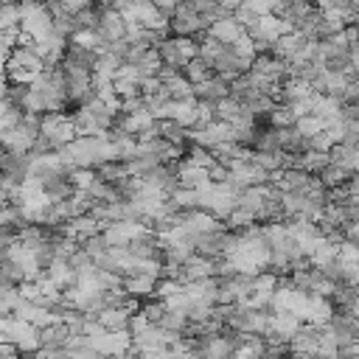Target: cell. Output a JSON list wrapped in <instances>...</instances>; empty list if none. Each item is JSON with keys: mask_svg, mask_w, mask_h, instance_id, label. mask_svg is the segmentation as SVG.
Segmentation results:
<instances>
[{"mask_svg": "<svg viewBox=\"0 0 359 359\" xmlns=\"http://www.w3.org/2000/svg\"><path fill=\"white\" fill-rule=\"evenodd\" d=\"M295 121H298V113H295V107H289V104H278L273 113H269V118H266L269 126H278V129L295 126Z\"/></svg>", "mask_w": 359, "mask_h": 359, "instance_id": "obj_12", "label": "cell"}, {"mask_svg": "<svg viewBox=\"0 0 359 359\" xmlns=\"http://www.w3.org/2000/svg\"><path fill=\"white\" fill-rule=\"evenodd\" d=\"M157 284H160V278L152 275V273H132V275H124V289H126L135 300H149V298H155Z\"/></svg>", "mask_w": 359, "mask_h": 359, "instance_id": "obj_7", "label": "cell"}, {"mask_svg": "<svg viewBox=\"0 0 359 359\" xmlns=\"http://www.w3.org/2000/svg\"><path fill=\"white\" fill-rule=\"evenodd\" d=\"M351 334H353V340L359 342V318L353 314V320H351Z\"/></svg>", "mask_w": 359, "mask_h": 359, "instance_id": "obj_16", "label": "cell"}, {"mask_svg": "<svg viewBox=\"0 0 359 359\" xmlns=\"http://www.w3.org/2000/svg\"><path fill=\"white\" fill-rule=\"evenodd\" d=\"M329 163H331V155L320 152V149H309L303 155H295V166L303 168V171H309V174H314V177H318Z\"/></svg>", "mask_w": 359, "mask_h": 359, "instance_id": "obj_9", "label": "cell"}, {"mask_svg": "<svg viewBox=\"0 0 359 359\" xmlns=\"http://www.w3.org/2000/svg\"><path fill=\"white\" fill-rule=\"evenodd\" d=\"M99 37L104 42H115V39H124L129 34V23L121 12L115 9H101V17H99V26H96Z\"/></svg>", "mask_w": 359, "mask_h": 359, "instance_id": "obj_5", "label": "cell"}, {"mask_svg": "<svg viewBox=\"0 0 359 359\" xmlns=\"http://www.w3.org/2000/svg\"><path fill=\"white\" fill-rule=\"evenodd\" d=\"M295 129L300 132V135H306V138H314L318 132H323L326 129V121L320 118V115H300L298 121H295Z\"/></svg>", "mask_w": 359, "mask_h": 359, "instance_id": "obj_13", "label": "cell"}, {"mask_svg": "<svg viewBox=\"0 0 359 359\" xmlns=\"http://www.w3.org/2000/svg\"><path fill=\"white\" fill-rule=\"evenodd\" d=\"M208 34L213 37V39H219V42H224V45H233L242 34H244V28L233 20V17H224V20H216V23H211L208 26Z\"/></svg>", "mask_w": 359, "mask_h": 359, "instance_id": "obj_8", "label": "cell"}, {"mask_svg": "<svg viewBox=\"0 0 359 359\" xmlns=\"http://www.w3.org/2000/svg\"><path fill=\"white\" fill-rule=\"evenodd\" d=\"M205 31H208V23L194 12V6L180 0L177 12L168 20V34H174V37H197V34H205Z\"/></svg>", "mask_w": 359, "mask_h": 359, "instance_id": "obj_3", "label": "cell"}, {"mask_svg": "<svg viewBox=\"0 0 359 359\" xmlns=\"http://www.w3.org/2000/svg\"><path fill=\"white\" fill-rule=\"evenodd\" d=\"M183 76H186L191 84H200V81H205L208 76H213V68H211V62H205L202 57H194V59L183 68Z\"/></svg>", "mask_w": 359, "mask_h": 359, "instance_id": "obj_11", "label": "cell"}, {"mask_svg": "<svg viewBox=\"0 0 359 359\" xmlns=\"http://www.w3.org/2000/svg\"><path fill=\"white\" fill-rule=\"evenodd\" d=\"M152 3L157 6V12H163V14L171 20V14H174L177 6H180V0H152Z\"/></svg>", "mask_w": 359, "mask_h": 359, "instance_id": "obj_14", "label": "cell"}, {"mask_svg": "<svg viewBox=\"0 0 359 359\" xmlns=\"http://www.w3.org/2000/svg\"><path fill=\"white\" fill-rule=\"evenodd\" d=\"M219 3H222L224 9H228V12H236L239 6H244V0H219Z\"/></svg>", "mask_w": 359, "mask_h": 359, "instance_id": "obj_15", "label": "cell"}, {"mask_svg": "<svg viewBox=\"0 0 359 359\" xmlns=\"http://www.w3.org/2000/svg\"><path fill=\"white\" fill-rule=\"evenodd\" d=\"M157 54H160V62L166 68L183 70L194 57H200V42L194 37H174L171 34L157 45Z\"/></svg>", "mask_w": 359, "mask_h": 359, "instance_id": "obj_1", "label": "cell"}, {"mask_svg": "<svg viewBox=\"0 0 359 359\" xmlns=\"http://www.w3.org/2000/svg\"><path fill=\"white\" fill-rule=\"evenodd\" d=\"M320 183L331 191V188H340V186H348V180H351V171L348 168H342V166H337V163H329L320 174Z\"/></svg>", "mask_w": 359, "mask_h": 359, "instance_id": "obj_10", "label": "cell"}, {"mask_svg": "<svg viewBox=\"0 0 359 359\" xmlns=\"http://www.w3.org/2000/svg\"><path fill=\"white\" fill-rule=\"evenodd\" d=\"M39 135H45V138L54 144L57 152L79 138L68 113H45V115H39Z\"/></svg>", "mask_w": 359, "mask_h": 359, "instance_id": "obj_2", "label": "cell"}, {"mask_svg": "<svg viewBox=\"0 0 359 359\" xmlns=\"http://www.w3.org/2000/svg\"><path fill=\"white\" fill-rule=\"evenodd\" d=\"M231 96V81L224 79V76H219V73H213V76H208L205 81H200V84H194V99L197 101H205V104H219V101H224Z\"/></svg>", "mask_w": 359, "mask_h": 359, "instance_id": "obj_4", "label": "cell"}, {"mask_svg": "<svg viewBox=\"0 0 359 359\" xmlns=\"http://www.w3.org/2000/svg\"><path fill=\"white\" fill-rule=\"evenodd\" d=\"M138 306H104L96 314V323L107 331H129V320Z\"/></svg>", "mask_w": 359, "mask_h": 359, "instance_id": "obj_6", "label": "cell"}]
</instances>
